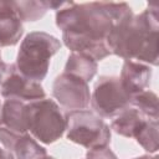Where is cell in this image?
<instances>
[{
    "label": "cell",
    "mask_w": 159,
    "mask_h": 159,
    "mask_svg": "<svg viewBox=\"0 0 159 159\" xmlns=\"http://www.w3.org/2000/svg\"><path fill=\"white\" fill-rule=\"evenodd\" d=\"M133 15L127 2L66 1L56 11V25L62 30L66 47L101 61L111 55L107 36L112 27Z\"/></svg>",
    "instance_id": "1"
},
{
    "label": "cell",
    "mask_w": 159,
    "mask_h": 159,
    "mask_svg": "<svg viewBox=\"0 0 159 159\" xmlns=\"http://www.w3.org/2000/svg\"><path fill=\"white\" fill-rule=\"evenodd\" d=\"M158 6L149 5L139 15L116 24L107 36L111 53L124 61L137 60L145 65H158Z\"/></svg>",
    "instance_id": "2"
},
{
    "label": "cell",
    "mask_w": 159,
    "mask_h": 159,
    "mask_svg": "<svg viewBox=\"0 0 159 159\" xmlns=\"http://www.w3.org/2000/svg\"><path fill=\"white\" fill-rule=\"evenodd\" d=\"M61 48V42L55 36L34 31L25 36L16 57L17 70L29 80L41 82L50 66L51 57Z\"/></svg>",
    "instance_id": "3"
},
{
    "label": "cell",
    "mask_w": 159,
    "mask_h": 159,
    "mask_svg": "<svg viewBox=\"0 0 159 159\" xmlns=\"http://www.w3.org/2000/svg\"><path fill=\"white\" fill-rule=\"evenodd\" d=\"M67 139L87 149L108 147L111 142L109 125L98 114L81 109L70 111L66 116Z\"/></svg>",
    "instance_id": "4"
},
{
    "label": "cell",
    "mask_w": 159,
    "mask_h": 159,
    "mask_svg": "<svg viewBox=\"0 0 159 159\" xmlns=\"http://www.w3.org/2000/svg\"><path fill=\"white\" fill-rule=\"evenodd\" d=\"M27 130L43 144L60 139L66 130V118L58 104L50 98L29 102Z\"/></svg>",
    "instance_id": "5"
},
{
    "label": "cell",
    "mask_w": 159,
    "mask_h": 159,
    "mask_svg": "<svg viewBox=\"0 0 159 159\" xmlns=\"http://www.w3.org/2000/svg\"><path fill=\"white\" fill-rule=\"evenodd\" d=\"M130 98L119 77L102 76L94 86L91 103L96 114L103 118H113L130 104Z\"/></svg>",
    "instance_id": "6"
},
{
    "label": "cell",
    "mask_w": 159,
    "mask_h": 159,
    "mask_svg": "<svg viewBox=\"0 0 159 159\" xmlns=\"http://www.w3.org/2000/svg\"><path fill=\"white\" fill-rule=\"evenodd\" d=\"M0 93L5 99L14 98L25 102H32L46 98L40 82L26 78L15 63L0 65Z\"/></svg>",
    "instance_id": "7"
},
{
    "label": "cell",
    "mask_w": 159,
    "mask_h": 159,
    "mask_svg": "<svg viewBox=\"0 0 159 159\" xmlns=\"http://www.w3.org/2000/svg\"><path fill=\"white\" fill-rule=\"evenodd\" d=\"M52 96L66 109H86L91 102L88 83L68 73H61L52 83Z\"/></svg>",
    "instance_id": "8"
},
{
    "label": "cell",
    "mask_w": 159,
    "mask_h": 159,
    "mask_svg": "<svg viewBox=\"0 0 159 159\" xmlns=\"http://www.w3.org/2000/svg\"><path fill=\"white\" fill-rule=\"evenodd\" d=\"M0 142L7 152L14 154L15 159H43L47 157L46 149L30 134L17 133L4 125L0 127Z\"/></svg>",
    "instance_id": "9"
},
{
    "label": "cell",
    "mask_w": 159,
    "mask_h": 159,
    "mask_svg": "<svg viewBox=\"0 0 159 159\" xmlns=\"http://www.w3.org/2000/svg\"><path fill=\"white\" fill-rule=\"evenodd\" d=\"M24 34L22 21L15 2L0 0V47L15 46Z\"/></svg>",
    "instance_id": "10"
},
{
    "label": "cell",
    "mask_w": 159,
    "mask_h": 159,
    "mask_svg": "<svg viewBox=\"0 0 159 159\" xmlns=\"http://www.w3.org/2000/svg\"><path fill=\"white\" fill-rule=\"evenodd\" d=\"M152 78V68L149 65L127 60L123 63L120 71V82L124 89L132 96L145 91Z\"/></svg>",
    "instance_id": "11"
},
{
    "label": "cell",
    "mask_w": 159,
    "mask_h": 159,
    "mask_svg": "<svg viewBox=\"0 0 159 159\" xmlns=\"http://www.w3.org/2000/svg\"><path fill=\"white\" fill-rule=\"evenodd\" d=\"M29 102L9 98L1 106V124L6 128L17 132L27 133Z\"/></svg>",
    "instance_id": "12"
},
{
    "label": "cell",
    "mask_w": 159,
    "mask_h": 159,
    "mask_svg": "<svg viewBox=\"0 0 159 159\" xmlns=\"http://www.w3.org/2000/svg\"><path fill=\"white\" fill-rule=\"evenodd\" d=\"M147 119L149 118H147L137 108L129 104L127 108H124L122 112H119L116 117L112 118L111 129H113L117 134L122 137L134 138L142 129Z\"/></svg>",
    "instance_id": "13"
},
{
    "label": "cell",
    "mask_w": 159,
    "mask_h": 159,
    "mask_svg": "<svg viewBox=\"0 0 159 159\" xmlns=\"http://www.w3.org/2000/svg\"><path fill=\"white\" fill-rule=\"evenodd\" d=\"M65 73L81 78L88 83L97 73V61L87 55L72 52L67 58Z\"/></svg>",
    "instance_id": "14"
},
{
    "label": "cell",
    "mask_w": 159,
    "mask_h": 159,
    "mask_svg": "<svg viewBox=\"0 0 159 159\" xmlns=\"http://www.w3.org/2000/svg\"><path fill=\"white\" fill-rule=\"evenodd\" d=\"M21 21H36L41 19L47 10H58L63 2L60 1H14Z\"/></svg>",
    "instance_id": "15"
},
{
    "label": "cell",
    "mask_w": 159,
    "mask_h": 159,
    "mask_svg": "<svg viewBox=\"0 0 159 159\" xmlns=\"http://www.w3.org/2000/svg\"><path fill=\"white\" fill-rule=\"evenodd\" d=\"M130 106L137 108L142 114L149 119H159L158 96L152 91H143L132 96Z\"/></svg>",
    "instance_id": "16"
},
{
    "label": "cell",
    "mask_w": 159,
    "mask_h": 159,
    "mask_svg": "<svg viewBox=\"0 0 159 159\" xmlns=\"http://www.w3.org/2000/svg\"><path fill=\"white\" fill-rule=\"evenodd\" d=\"M158 119H147L142 129L134 137L137 142L148 153H157L159 148V135H158Z\"/></svg>",
    "instance_id": "17"
},
{
    "label": "cell",
    "mask_w": 159,
    "mask_h": 159,
    "mask_svg": "<svg viewBox=\"0 0 159 159\" xmlns=\"http://www.w3.org/2000/svg\"><path fill=\"white\" fill-rule=\"evenodd\" d=\"M86 159H118V158L108 147H104V148L89 149L86 154Z\"/></svg>",
    "instance_id": "18"
},
{
    "label": "cell",
    "mask_w": 159,
    "mask_h": 159,
    "mask_svg": "<svg viewBox=\"0 0 159 159\" xmlns=\"http://www.w3.org/2000/svg\"><path fill=\"white\" fill-rule=\"evenodd\" d=\"M0 159H15V157L6 149H0Z\"/></svg>",
    "instance_id": "19"
},
{
    "label": "cell",
    "mask_w": 159,
    "mask_h": 159,
    "mask_svg": "<svg viewBox=\"0 0 159 159\" xmlns=\"http://www.w3.org/2000/svg\"><path fill=\"white\" fill-rule=\"evenodd\" d=\"M133 159H159L158 158V155H154V157H150V155H140V157H138V158H133Z\"/></svg>",
    "instance_id": "20"
},
{
    "label": "cell",
    "mask_w": 159,
    "mask_h": 159,
    "mask_svg": "<svg viewBox=\"0 0 159 159\" xmlns=\"http://www.w3.org/2000/svg\"><path fill=\"white\" fill-rule=\"evenodd\" d=\"M0 124H1V103H0Z\"/></svg>",
    "instance_id": "21"
},
{
    "label": "cell",
    "mask_w": 159,
    "mask_h": 159,
    "mask_svg": "<svg viewBox=\"0 0 159 159\" xmlns=\"http://www.w3.org/2000/svg\"><path fill=\"white\" fill-rule=\"evenodd\" d=\"M43 159H55V158H52V157H48V155H47V157H46V158H43Z\"/></svg>",
    "instance_id": "22"
},
{
    "label": "cell",
    "mask_w": 159,
    "mask_h": 159,
    "mask_svg": "<svg viewBox=\"0 0 159 159\" xmlns=\"http://www.w3.org/2000/svg\"><path fill=\"white\" fill-rule=\"evenodd\" d=\"M2 63V61H1V55H0V65Z\"/></svg>",
    "instance_id": "23"
}]
</instances>
